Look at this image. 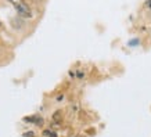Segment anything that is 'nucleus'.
Returning <instances> with one entry per match:
<instances>
[{
    "mask_svg": "<svg viewBox=\"0 0 151 137\" xmlns=\"http://www.w3.org/2000/svg\"><path fill=\"white\" fill-rule=\"evenodd\" d=\"M24 137H33V133L32 132H28V133H25V134H24Z\"/></svg>",
    "mask_w": 151,
    "mask_h": 137,
    "instance_id": "2",
    "label": "nucleus"
},
{
    "mask_svg": "<svg viewBox=\"0 0 151 137\" xmlns=\"http://www.w3.org/2000/svg\"><path fill=\"white\" fill-rule=\"evenodd\" d=\"M9 1L11 3V6H13L14 9L17 10L19 17H22V18H32L33 17L31 7L24 0H9Z\"/></svg>",
    "mask_w": 151,
    "mask_h": 137,
    "instance_id": "1",
    "label": "nucleus"
},
{
    "mask_svg": "<svg viewBox=\"0 0 151 137\" xmlns=\"http://www.w3.org/2000/svg\"><path fill=\"white\" fill-rule=\"evenodd\" d=\"M136 43H139V40H132L130 43H129V44H136Z\"/></svg>",
    "mask_w": 151,
    "mask_h": 137,
    "instance_id": "3",
    "label": "nucleus"
}]
</instances>
